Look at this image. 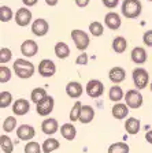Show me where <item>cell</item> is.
Wrapping results in <instances>:
<instances>
[{
	"instance_id": "cell-7",
	"label": "cell",
	"mask_w": 152,
	"mask_h": 153,
	"mask_svg": "<svg viewBox=\"0 0 152 153\" xmlns=\"http://www.w3.org/2000/svg\"><path fill=\"white\" fill-rule=\"evenodd\" d=\"M56 73V66L52 60L49 59H43L40 63H38V74L44 78H51L54 76V74Z\"/></svg>"
},
{
	"instance_id": "cell-37",
	"label": "cell",
	"mask_w": 152,
	"mask_h": 153,
	"mask_svg": "<svg viewBox=\"0 0 152 153\" xmlns=\"http://www.w3.org/2000/svg\"><path fill=\"white\" fill-rule=\"evenodd\" d=\"M41 149L38 142H28L25 145V153H41Z\"/></svg>"
},
{
	"instance_id": "cell-19",
	"label": "cell",
	"mask_w": 152,
	"mask_h": 153,
	"mask_svg": "<svg viewBox=\"0 0 152 153\" xmlns=\"http://www.w3.org/2000/svg\"><path fill=\"white\" fill-rule=\"evenodd\" d=\"M60 134L62 137L67 141H73L76 138V134H77V130H76V126L73 123H64L62 124L60 127Z\"/></svg>"
},
{
	"instance_id": "cell-22",
	"label": "cell",
	"mask_w": 152,
	"mask_h": 153,
	"mask_svg": "<svg viewBox=\"0 0 152 153\" xmlns=\"http://www.w3.org/2000/svg\"><path fill=\"white\" fill-rule=\"evenodd\" d=\"M140 127H141L140 120L136 118H129V119H126V122H125V130H126L127 134H130V135H134V134L139 133Z\"/></svg>"
},
{
	"instance_id": "cell-28",
	"label": "cell",
	"mask_w": 152,
	"mask_h": 153,
	"mask_svg": "<svg viewBox=\"0 0 152 153\" xmlns=\"http://www.w3.org/2000/svg\"><path fill=\"white\" fill-rule=\"evenodd\" d=\"M45 97H47V90L43 89V88H36V89H33L32 93H30V100H32L34 104H38V102L43 101Z\"/></svg>"
},
{
	"instance_id": "cell-45",
	"label": "cell",
	"mask_w": 152,
	"mask_h": 153,
	"mask_svg": "<svg viewBox=\"0 0 152 153\" xmlns=\"http://www.w3.org/2000/svg\"><path fill=\"white\" fill-rule=\"evenodd\" d=\"M149 89H151V92H152V82H151V85H149Z\"/></svg>"
},
{
	"instance_id": "cell-40",
	"label": "cell",
	"mask_w": 152,
	"mask_h": 153,
	"mask_svg": "<svg viewBox=\"0 0 152 153\" xmlns=\"http://www.w3.org/2000/svg\"><path fill=\"white\" fill-rule=\"evenodd\" d=\"M101 1H103L104 7H107V8H115L119 4V0H101Z\"/></svg>"
},
{
	"instance_id": "cell-43",
	"label": "cell",
	"mask_w": 152,
	"mask_h": 153,
	"mask_svg": "<svg viewBox=\"0 0 152 153\" xmlns=\"http://www.w3.org/2000/svg\"><path fill=\"white\" fill-rule=\"evenodd\" d=\"M145 140H147V142H149V143L152 145V130H151V131H147Z\"/></svg>"
},
{
	"instance_id": "cell-2",
	"label": "cell",
	"mask_w": 152,
	"mask_h": 153,
	"mask_svg": "<svg viewBox=\"0 0 152 153\" xmlns=\"http://www.w3.org/2000/svg\"><path fill=\"white\" fill-rule=\"evenodd\" d=\"M143 11V4L140 0H124L122 1V14L129 19H134L140 16Z\"/></svg>"
},
{
	"instance_id": "cell-18",
	"label": "cell",
	"mask_w": 152,
	"mask_h": 153,
	"mask_svg": "<svg viewBox=\"0 0 152 153\" xmlns=\"http://www.w3.org/2000/svg\"><path fill=\"white\" fill-rule=\"evenodd\" d=\"M111 114H112V116L115 119L122 120V119H125L129 115V107L126 104H122V102H117L112 107V109H111Z\"/></svg>"
},
{
	"instance_id": "cell-30",
	"label": "cell",
	"mask_w": 152,
	"mask_h": 153,
	"mask_svg": "<svg viewBox=\"0 0 152 153\" xmlns=\"http://www.w3.org/2000/svg\"><path fill=\"white\" fill-rule=\"evenodd\" d=\"M81 111H82V104L79 101H76L71 108V112H70V120L76 122L79 120V116H81Z\"/></svg>"
},
{
	"instance_id": "cell-16",
	"label": "cell",
	"mask_w": 152,
	"mask_h": 153,
	"mask_svg": "<svg viewBox=\"0 0 152 153\" xmlns=\"http://www.w3.org/2000/svg\"><path fill=\"white\" fill-rule=\"evenodd\" d=\"M58 128H59V124H58L56 119H54V118H48L45 120H43V123H41V130L47 135L55 134L58 131Z\"/></svg>"
},
{
	"instance_id": "cell-10",
	"label": "cell",
	"mask_w": 152,
	"mask_h": 153,
	"mask_svg": "<svg viewBox=\"0 0 152 153\" xmlns=\"http://www.w3.org/2000/svg\"><path fill=\"white\" fill-rule=\"evenodd\" d=\"M48 30H49V25H48V22L44 18H37L32 23V33L34 36L43 37V36H45L48 33Z\"/></svg>"
},
{
	"instance_id": "cell-4",
	"label": "cell",
	"mask_w": 152,
	"mask_h": 153,
	"mask_svg": "<svg viewBox=\"0 0 152 153\" xmlns=\"http://www.w3.org/2000/svg\"><path fill=\"white\" fill-rule=\"evenodd\" d=\"M133 82L136 85L137 89H145L147 86H148V82H149V74L145 68L143 67H137L133 70Z\"/></svg>"
},
{
	"instance_id": "cell-41",
	"label": "cell",
	"mask_w": 152,
	"mask_h": 153,
	"mask_svg": "<svg viewBox=\"0 0 152 153\" xmlns=\"http://www.w3.org/2000/svg\"><path fill=\"white\" fill-rule=\"evenodd\" d=\"M89 1H91V0H76V4L78 7H81V8H85L89 4Z\"/></svg>"
},
{
	"instance_id": "cell-12",
	"label": "cell",
	"mask_w": 152,
	"mask_h": 153,
	"mask_svg": "<svg viewBox=\"0 0 152 153\" xmlns=\"http://www.w3.org/2000/svg\"><path fill=\"white\" fill-rule=\"evenodd\" d=\"M21 52L26 57H33L38 52V45L34 40H25L21 45Z\"/></svg>"
},
{
	"instance_id": "cell-6",
	"label": "cell",
	"mask_w": 152,
	"mask_h": 153,
	"mask_svg": "<svg viewBox=\"0 0 152 153\" xmlns=\"http://www.w3.org/2000/svg\"><path fill=\"white\" fill-rule=\"evenodd\" d=\"M85 90L88 93L89 97L92 99H97L104 93V85L99 79H91L85 86Z\"/></svg>"
},
{
	"instance_id": "cell-15",
	"label": "cell",
	"mask_w": 152,
	"mask_h": 153,
	"mask_svg": "<svg viewBox=\"0 0 152 153\" xmlns=\"http://www.w3.org/2000/svg\"><path fill=\"white\" fill-rule=\"evenodd\" d=\"M29 109H30V102L26 99H18L13 104V112L16 116H22V115L28 114Z\"/></svg>"
},
{
	"instance_id": "cell-25",
	"label": "cell",
	"mask_w": 152,
	"mask_h": 153,
	"mask_svg": "<svg viewBox=\"0 0 152 153\" xmlns=\"http://www.w3.org/2000/svg\"><path fill=\"white\" fill-rule=\"evenodd\" d=\"M108 99L114 102H119L121 100L124 99V90L121 89V86L114 85L110 88V92H108Z\"/></svg>"
},
{
	"instance_id": "cell-13",
	"label": "cell",
	"mask_w": 152,
	"mask_h": 153,
	"mask_svg": "<svg viewBox=\"0 0 152 153\" xmlns=\"http://www.w3.org/2000/svg\"><path fill=\"white\" fill-rule=\"evenodd\" d=\"M82 85L79 82H77V81H71V82H69L66 85V94L69 96V97H71V99H78V97H81L82 96Z\"/></svg>"
},
{
	"instance_id": "cell-31",
	"label": "cell",
	"mask_w": 152,
	"mask_h": 153,
	"mask_svg": "<svg viewBox=\"0 0 152 153\" xmlns=\"http://www.w3.org/2000/svg\"><path fill=\"white\" fill-rule=\"evenodd\" d=\"M15 127H16V119L14 116H7L3 122V131L11 133V131L15 130Z\"/></svg>"
},
{
	"instance_id": "cell-32",
	"label": "cell",
	"mask_w": 152,
	"mask_h": 153,
	"mask_svg": "<svg viewBox=\"0 0 152 153\" xmlns=\"http://www.w3.org/2000/svg\"><path fill=\"white\" fill-rule=\"evenodd\" d=\"M13 10L7 6H1L0 7V21L1 22H10L13 19Z\"/></svg>"
},
{
	"instance_id": "cell-33",
	"label": "cell",
	"mask_w": 152,
	"mask_h": 153,
	"mask_svg": "<svg viewBox=\"0 0 152 153\" xmlns=\"http://www.w3.org/2000/svg\"><path fill=\"white\" fill-rule=\"evenodd\" d=\"M89 32H91L92 36H95V37H100L103 34V32H104V27H103V25L100 22L95 21V22H92L89 25Z\"/></svg>"
},
{
	"instance_id": "cell-42",
	"label": "cell",
	"mask_w": 152,
	"mask_h": 153,
	"mask_svg": "<svg viewBox=\"0 0 152 153\" xmlns=\"http://www.w3.org/2000/svg\"><path fill=\"white\" fill-rule=\"evenodd\" d=\"M22 1L26 7H32V6H36V4H37L38 0H22Z\"/></svg>"
},
{
	"instance_id": "cell-27",
	"label": "cell",
	"mask_w": 152,
	"mask_h": 153,
	"mask_svg": "<svg viewBox=\"0 0 152 153\" xmlns=\"http://www.w3.org/2000/svg\"><path fill=\"white\" fill-rule=\"evenodd\" d=\"M0 148L3 150L4 153H13L14 150V143H13V140L10 137H7L6 134H3L0 137Z\"/></svg>"
},
{
	"instance_id": "cell-36",
	"label": "cell",
	"mask_w": 152,
	"mask_h": 153,
	"mask_svg": "<svg viewBox=\"0 0 152 153\" xmlns=\"http://www.w3.org/2000/svg\"><path fill=\"white\" fill-rule=\"evenodd\" d=\"M11 57H13V53H11V51H10L8 48H1L0 49V63L4 64V63H8L10 60H11Z\"/></svg>"
},
{
	"instance_id": "cell-26",
	"label": "cell",
	"mask_w": 152,
	"mask_h": 153,
	"mask_svg": "<svg viewBox=\"0 0 152 153\" xmlns=\"http://www.w3.org/2000/svg\"><path fill=\"white\" fill-rule=\"evenodd\" d=\"M59 146H60V143H59L58 140H55V138H48V140H45L44 142H43V152L44 153H52Z\"/></svg>"
},
{
	"instance_id": "cell-29",
	"label": "cell",
	"mask_w": 152,
	"mask_h": 153,
	"mask_svg": "<svg viewBox=\"0 0 152 153\" xmlns=\"http://www.w3.org/2000/svg\"><path fill=\"white\" fill-rule=\"evenodd\" d=\"M108 153H129V145L125 142H115L110 145Z\"/></svg>"
},
{
	"instance_id": "cell-1",
	"label": "cell",
	"mask_w": 152,
	"mask_h": 153,
	"mask_svg": "<svg viewBox=\"0 0 152 153\" xmlns=\"http://www.w3.org/2000/svg\"><path fill=\"white\" fill-rule=\"evenodd\" d=\"M14 71H15L16 76L22 78V79H28V78L33 76L36 68L34 64L28 62L26 59H16L14 62Z\"/></svg>"
},
{
	"instance_id": "cell-38",
	"label": "cell",
	"mask_w": 152,
	"mask_h": 153,
	"mask_svg": "<svg viewBox=\"0 0 152 153\" xmlns=\"http://www.w3.org/2000/svg\"><path fill=\"white\" fill-rule=\"evenodd\" d=\"M76 63L78 64V66H86V64H88V55H86L85 52L78 55V57L76 59Z\"/></svg>"
},
{
	"instance_id": "cell-3",
	"label": "cell",
	"mask_w": 152,
	"mask_h": 153,
	"mask_svg": "<svg viewBox=\"0 0 152 153\" xmlns=\"http://www.w3.org/2000/svg\"><path fill=\"white\" fill-rule=\"evenodd\" d=\"M71 40L74 41L77 49H79V51H82V52L85 51L86 48L89 47V44H91L89 36L86 34L84 30H79V29H74V30H71Z\"/></svg>"
},
{
	"instance_id": "cell-17",
	"label": "cell",
	"mask_w": 152,
	"mask_h": 153,
	"mask_svg": "<svg viewBox=\"0 0 152 153\" xmlns=\"http://www.w3.org/2000/svg\"><path fill=\"white\" fill-rule=\"evenodd\" d=\"M104 23L106 26H107L108 29H111V30H118V29L121 27V16L118 15L117 13H108L107 15H106L104 18Z\"/></svg>"
},
{
	"instance_id": "cell-20",
	"label": "cell",
	"mask_w": 152,
	"mask_h": 153,
	"mask_svg": "<svg viewBox=\"0 0 152 153\" xmlns=\"http://www.w3.org/2000/svg\"><path fill=\"white\" fill-rule=\"evenodd\" d=\"M132 60L133 63L136 64H143L147 62V52L143 47H136L133 48V51H132Z\"/></svg>"
},
{
	"instance_id": "cell-21",
	"label": "cell",
	"mask_w": 152,
	"mask_h": 153,
	"mask_svg": "<svg viewBox=\"0 0 152 153\" xmlns=\"http://www.w3.org/2000/svg\"><path fill=\"white\" fill-rule=\"evenodd\" d=\"M93 118H95V109L91 105H82V111H81V116H79L78 122L88 124L93 120Z\"/></svg>"
},
{
	"instance_id": "cell-11",
	"label": "cell",
	"mask_w": 152,
	"mask_h": 153,
	"mask_svg": "<svg viewBox=\"0 0 152 153\" xmlns=\"http://www.w3.org/2000/svg\"><path fill=\"white\" fill-rule=\"evenodd\" d=\"M36 135L34 127L30 124H22L16 128V137L21 141H30Z\"/></svg>"
},
{
	"instance_id": "cell-8",
	"label": "cell",
	"mask_w": 152,
	"mask_h": 153,
	"mask_svg": "<svg viewBox=\"0 0 152 153\" xmlns=\"http://www.w3.org/2000/svg\"><path fill=\"white\" fill-rule=\"evenodd\" d=\"M54 105H55L54 97L47 96L43 101L36 104V111H37V114L40 115V116H47V115H49L51 112L54 111Z\"/></svg>"
},
{
	"instance_id": "cell-35",
	"label": "cell",
	"mask_w": 152,
	"mask_h": 153,
	"mask_svg": "<svg viewBox=\"0 0 152 153\" xmlns=\"http://www.w3.org/2000/svg\"><path fill=\"white\" fill-rule=\"evenodd\" d=\"M11 78V70L7 66H0V82L6 83Z\"/></svg>"
},
{
	"instance_id": "cell-24",
	"label": "cell",
	"mask_w": 152,
	"mask_h": 153,
	"mask_svg": "<svg viewBox=\"0 0 152 153\" xmlns=\"http://www.w3.org/2000/svg\"><path fill=\"white\" fill-rule=\"evenodd\" d=\"M127 48V41L126 38L122 37V36H118L112 40V49H114L117 53H124Z\"/></svg>"
},
{
	"instance_id": "cell-5",
	"label": "cell",
	"mask_w": 152,
	"mask_h": 153,
	"mask_svg": "<svg viewBox=\"0 0 152 153\" xmlns=\"http://www.w3.org/2000/svg\"><path fill=\"white\" fill-rule=\"evenodd\" d=\"M125 101L126 105L132 109H137L143 105V94L136 89H130L125 94Z\"/></svg>"
},
{
	"instance_id": "cell-39",
	"label": "cell",
	"mask_w": 152,
	"mask_h": 153,
	"mask_svg": "<svg viewBox=\"0 0 152 153\" xmlns=\"http://www.w3.org/2000/svg\"><path fill=\"white\" fill-rule=\"evenodd\" d=\"M143 41L147 47H152V30H148V32L144 33L143 36Z\"/></svg>"
},
{
	"instance_id": "cell-34",
	"label": "cell",
	"mask_w": 152,
	"mask_h": 153,
	"mask_svg": "<svg viewBox=\"0 0 152 153\" xmlns=\"http://www.w3.org/2000/svg\"><path fill=\"white\" fill-rule=\"evenodd\" d=\"M13 102V94L10 92H1L0 93V108H7Z\"/></svg>"
},
{
	"instance_id": "cell-44",
	"label": "cell",
	"mask_w": 152,
	"mask_h": 153,
	"mask_svg": "<svg viewBox=\"0 0 152 153\" xmlns=\"http://www.w3.org/2000/svg\"><path fill=\"white\" fill-rule=\"evenodd\" d=\"M58 1H59V0H45V3H47L48 6H51V7H52V6H56Z\"/></svg>"
},
{
	"instance_id": "cell-9",
	"label": "cell",
	"mask_w": 152,
	"mask_h": 153,
	"mask_svg": "<svg viewBox=\"0 0 152 153\" xmlns=\"http://www.w3.org/2000/svg\"><path fill=\"white\" fill-rule=\"evenodd\" d=\"M15 22L18 26H28L29 23L32 22V11L28 7H22L19 8L15 14Z\"/></svg>"
},
{
	"instance_id": "cell-23",
	"label": "cell",
	"mask_w": 152,
	"mask_h": 153,
	"mask_svg": "<svg viewBox=\"0 0 152 153\" xmlns=\"http://www.w3.org/2000/svg\"><path fill=\"white\" fill-rule=\"evenodd\" d=\"M54 51H55L56 57H59V59H66V57H69V55H70L69 45H67L66 42H62V41H59V42L55 44Z\"/></svg>"
},
{
	"instance_id": "cell-46",
	"label": "cell",
	"mask_w": 152,
	"mask_h": 153,
	"mask_svg": "<svg viewBox=\"0 0 152 153\" xmlns=\"http://www.w3.org/2000/svg\"><path fill=\"white\" fill-rule=\"evenodd\" d=\"M148 1H152V0H148Z\"/></svg>"
},
{
	"instance_id": "cell-14",
	"label": "cell",
	"mask_w": 152,
	"mask_h": 153,
	"mask_svg": "<svg viewBox=\"0 0 152 153\" xmlns=\"http://www.w3.org/2000/svg\"><path fill=\"white\" fill-rule=\"evenodd\" d=\"M108 78H110L111 82H114L115 85H117V83H121V82H124L125 81V78H126V71H125L122 67L115 66L110 70V73H108Z\"/></svg>"
}]
</instances>
